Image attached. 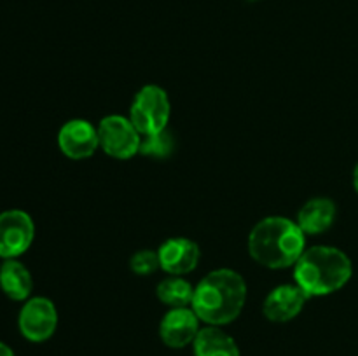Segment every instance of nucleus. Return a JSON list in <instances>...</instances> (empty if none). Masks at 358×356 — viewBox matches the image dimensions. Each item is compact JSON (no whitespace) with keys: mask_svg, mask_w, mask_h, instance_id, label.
<instances>
[{"mask_svg":"<svg viewBox=\"0 0 358 356\" xmlns=\"http://www.w3.org/2000/svg\"><path fill=\"white\" fill-rule=\"evenodd\" d=\"M247 300V283L233 269H215L194 286L192 311L212 327L236 320Z\"/></svg>","mask_w":358,"mask_h":356,"instance_id":"1","label":"nucleus"},{"mask_svg":"<svg viewBox=\"0 0 358 356\" xmlns=\"http://www.w3.org/2000/svg\"><path fill=\"white\" fill-rule=\"evenodd\" d=\"M306 246V234L287 216H266L248 236V253L257 264L269 269L296 265Z\"/></svg>","mask_w":358,"mask_h":356,"instance_id":"2","label":"nucleus"},{"mask_svg":"<svg viewBox=\"0 0 358 356\" xmlns=\"http://www.w3.org/2000/svg\"><path fill=\"white\" fill-rule=\"evenodd\" d=\"M353 274L348 255L334 246H313L304 250L294 265L296 285L308 297H324L341 290Z\"/></svg>","mask_w":358,"mask_h":356,"instance_id":"3","label":"nucleus"},{"mask_svg":"<svg viewBox=\"0 0 358 356\" xmlns=\"http://www.w3.org/2000/svg\"><path fill=\"white\" fill-rule=\"evenodd\" d=\"M170 112L171 105L166 91L149 84L135 94V100L129 108V121L142 136L156 135L166 129Z\"/></svg>","mask_w":358,"mask_h":356,"instance_id":"4","label":"nucleus"},{"mask_svg":"<svg viewBox=\"0 0 358 356\" xmlns=\"http://www.w3.org/2000/svg\"><path fill=\"white\" fill-rule=\"evenodd\" d=\"M98 138L103 152L114 159H131L140 152L142 143V135L129 117L115 114L101 119L98 124Z\"/></svg>","mask_w":358,"mask_h":356,"instance_id":"5","label":"nucleus"},{"mask_svg":"<svg viewBox=\"0 0 358 356\" xmlns=\"http://www.w3.org/2000/svg\"><path fill=\"white\" fill-rule=\"evenodd\" d=\"M35 225L31 216L21 209L0 213V257L3 260L23 255L34 243Z\"/></svg>","mask_w":358,"mask_h":356,"instance_id":"6","label":"nucleus"},{"mask_svg":"<svg viewBox=\"0 0 358 356\" xmlns=\"http://www.w3.org/2000/svg\"><path fill=\"white\" fill-rule=\"evenodd\" d=\"M20 332L30 342H44L52 337L58 327V311L45 297L28 299L17 318Z\"/></svg>","mask_w":358,"mask_h":356,"instance_id":"7","label":"nucleus"},{"mask_svg":"<svg viewBox=\"0 0 358 356\" xmlns=\"http://www.w3.org/2000/svg\"><path fill=\"white\" fill-rule=\"evenodd\" d=\"M59 150L70 159H86L100 147L98 128L86 119H72L65 122L58 133Z\"/></svg>","mask_w":358,"mask_h":356,"instance_id":"8","label":"nucleus"},{"mask_svg":"<svg viewBox=\"0 0 358 356\" xmlns=\"http://www.w3.org/2000/svg\"><path fill=\"white\" fill-rule=\"evenodd\" d=\"M199 318L192 307H171L159 323V337L168 348L180 349L192 344L199 334Z\"/></svg>","mask_w":358,"mask_h":356,"instance_id":"9","label":"nucleus"},{"mask_svg":"<svg viewBox=\"0 0 358 356\" xmlns=\"http://www.w3.org/2000/svg\"><path fill=\"white\" fill-rule=\"evenodd\" d=\"M159 264L164 272L171 276H184L194 271L198 265L201 251L198 243L189 237H170L157 250Z\"/></svg>","mask_w":358,"mask_h":356,"instance_id":"10","label":"nucleus"},{"mask_svg":"<svg viewBox=\"0 0 358 356\" xmlns=\"http://www.w3.org/2000/svg\"><path fill=\"white\" fill-rule=\"evenodd\" d=\"M310 297L297 285H280L268 293L262 313L273 323H287L299 316Z\"/></svg>","mask_w":358,"mask_h":356,"instance_id":"11","label":"nucleus"},{"mask_svg":"<svg viewBox=\"0 0 358 356\" xmlns=\"http://www.w3.org/2000/svg\"><path fill=\"white\" fill-rule=\"evenodd\" d=\"M336 202L329 198H313L303 205V208L297 213V225L301 227L304 234L325 232L332 227L336 220Z\"/></svg>","mask_w":358,"mask_h":356,"instance_id":"12","label":"nucleus"},{"mask_svg":"<svg viewBox=\"0 0 358 356\" xmlns=\"http://www.w3.org/2000/svg\"><path fill=\"white\" fill-rule=\"evenodd\" d=\"M0 288L10 300H27L34 288L30 271L16 258H7L0 265Z\"/></svg>","mask_w":358,"mask_h":356,"instance_id":"13","label":"nucleus"},{"mask_svg":"<svg viewBox=\"0 0 358 356\" xmlns=\"http://www.w3.org/2000/svg\"><path fill=\"white\" fill-rule=\"evenodd\" d=\"M194 356H240L236 341L219 327L201 328L194 339Z\"/></svg>","mask_w":358,"mask_h":356,"instance_id":"14","label":"nucleus"},{"mask_svg":"<svg viewBox=\"0 0 358 356\" xmlns=\"http://www.w3.org/2000/svg\"><path fill=\"white\" fill-rule=\"evenodd\" d=\"M157 299L168 307H187L192 304L194 288L187 279L180 276H170L163 279L156 288Z\"/></svg>","mask_w":358,"mask_h":356,"instance_id":"15","label":"nucleus"},{"mask_svg":"<svg viewBox=\"0 0 358 356\" xmlns=\"http://www.w3.org/2000/svg\"><path fill=\"white\" fill-rule=\"evenodd\" d=\"M175 149V140L170 131H161L156 135L142 136V143H140V152L142 156L154 157V159H164V157L171 156Z\"/></svg>","mask_w":358,"mask_h":356,"instance_id":"16","label":"nucleus"},{"mask_svg":"<svg viewBox=\"0 0 358 356\" xmlns=\"http://www.w3.org/2000/svg\"><path fill=\"white\" fill-rule=\"evenodd\" d=\"M129 267H131V271L138 276L152 274L157 269H161L159 255H157V251L152 250L136 251L131 257V260H129Z\"/></svg>","mask_w":358,"mask_h":356,"instance_id":"17","label":"nucleus"},{"mask_svg":"<svg viewBox=\"0 0 358 356\" xmlns=\"http://www.w3.org/2000/svg\"><path fill=\"white\" fill-rule=\"evenodd\" d=\"M0 356H14V353L9 346L3 344V342H0Z\"/></svg>","mask_w":358,"mask_h":356,"instance_id":"18","label":"nucleus"},{"mask_svg":"<svg viewBox=\"0 0 358 356\" xmlns=\"http://www.w3.org/2000/svg\"><path fill=\"white\" fill-rule=\"evenodd\" d=\"M353 187H355V191L358 194V164L355 166V170H353Z\"/></svg>","mask_w":358,"mask_h":356,"instance_id":"19","label":"nucleus"}]
</instances>
